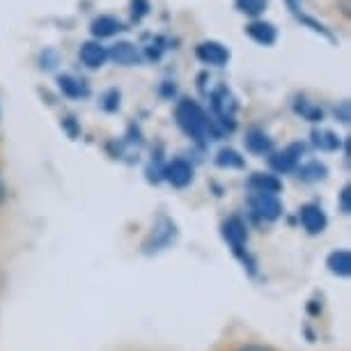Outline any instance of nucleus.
Here are the masks:
<instances>
[{
	"mask_svg": "<svg viewBox=\"0 0 351 351\" xmlns=\"http://www.w3.org/2000/svg\"><path fill=\"white\" fill-rule=\"evenodd\" d=\"M337 207H340V211L344 216L351 214V186L347 184V186H342L340 191V200H337Z\"/></svg>",
	"mask_w": 351,
	"mask_h": 351,
	"instance_id": "obj_22",
	"label": "nucleus"
},
{
	"mask_svg": "<svg viewBox=\"0 0 351 351\" xmlns=\"http://www.w3.org/2000/svg\"><path fill=\"white\" fill-rule=\"evenodd\" d=\"M106 60H108V51H106V46H101L99 42H85L81 46V62L88 69L104 67Z\"/></svg>",
	"mask_w": 351,
	"mask_h": 351,
	"instance_id": "obj_10",
	"label": "nucleus"
},
{
	"mask_svg": "<svg viewBox=\"0 0 351 351\" xmlns=\"http://www.w3.org/2000/svg\"><path fill=\"white\" fill-rule=\"evenodd\" d=\"M246 147H248L250 154L264 156L274 149V143H271V138L264 134L262 129H250L246 134Z\"/></svg>",
	"mask_w": 351,
	"mask_h": 351,
	"instance_id": "obj_13",
	"label": "nucleus"
},
{
	"mask_svg": "<svg viewBox=\"0 0 351 351\" xmlns=\"http://www.w3.org/2000/svg\"><path fill=\"white\" fill-rule=\"evenodd\" d=\"M163 180L175 189H186L193 182V165L184 158H175L163 168Z\"/></svg>",
	"mask_w": 351,
	"mask_h": 351,
	"instance_id": "obj_5",
	"label": "nucleus"
},
{
	"mask_svg": "<svg viewBox=\"0 0 351 351\" xmlns=\"http://www.w3.org/2000/svg\"><path fill=\"white\" fill-rule=\"evenodd\" d=\"M221 234L223 239L228 241V246L232 248V253H234L243 264H248V269L253 271V262H248V253H246V243H248V228L246 223H243L241 216H230L225 218L223 225H221Z\"/></svg>",
	"mask_w": 351,
	"mask_h": 351,
	"instance_id": "obj_2",
	"label": "nucleus"
},
{
	"mask_svg": "<svg viewBox=\"0 0 351 351\" xmlns=\"http://www.w3.org/2000/svg\"><path fill=\"white\" fill-rule=\"evenodd\" d=\"M195 53L204 64H211V67H223L230 60V51L218 42H202Z\"/></svg>",
	"mask_w": 351,
	"mask_h": 351,
	"instance_id": "obj_8",
	"label": "nucleus"
},
{
	"mask_svg": "<svg viewBox=\"0 0 351 351\" xmlns=\"http://www.w3.org/2000/svg\"><path fill=\"white\" fill-rule=\"evenodd\" d=\"M175 117H177V124L197 143L207 141V136L211 134V122L207 120V112H204L200 108V104H195L193 99H182L175 108Z\"/></svg>",
	"mask_w": 351,
	"mask_h": 351,
	"instance_id": "obj_1",
	"label": "nucleus"
},
{
	"mask_svg": "<svg viewBox=\"0 0 351 351\" xmlns=\"http://www.w3.org/2000/svg\"><path fill=\"white\" fill-rule=\"evenodd\" d=\"M306 313L313 317V319L322 317V313H324V301L322 299H310L308 306H306Z\"/></svg>",
	"mask_w": 351,
	"mask_h": 351,
	"instance_id": "obj_23",
	"label": "nucleus"
},
{
	"mask_svg": "<svg viewBox=\"0 0 351 351\" xmlns=\"http://www.w3.org/2000/svg\"><path fill=\"white\" fill-rule=\"evenodd\" d=\"M216 163L221 168H243V158L234 149H221L216 156Z\"/></svg>",
	"mask_w": 351,
	"mask_h": 351,
	"instance_id": "obj_21",
	"label": "nucleus"
},
{
	"mask_svg": "<svg viewBox=\"0 0 351 351\" xmlns=\"http://www.w3.org/2000/svg\"><path fill=\"white\" fill-rule=\"evenodd\" d=\"M299 221L303 225V230L308 232V234H322L324 230H326V225H328V218L326 214H324V209L319 207V204H315V202H308V204H303L301 211H299Z\"/></svg>",
	"mask_w": 351,
	"mask_h": 351,
	"instance_id": "obj_6",
	"label": "nucleus"
},
{
	"mask_svg": "<svg viewBox=\"0 0 351 351\" xmlns=\"http://www.w3.org/2000/svg\"><path fill=\"white\" fill-rule=\"evenodd\" d=\"M267 5H269V0H237V10H239L241 14L253 16V19L262 16Z\"/></svg>",
	"mask_w": 351,
	"mask_h": 351,
	"instance_id": "obj_20",
	"label": "nucleus"
},
{
	"mask_svg": "<svg viewBox=\"0 0 351 351\" xmlns=\"http://www.w3.org/2000/svg\"><path fill=\"white\" fill-rule=\"evenodd\" d=\"M248 189L262 191V193H280L282 182L278 180L276 175H269V172H255V175L248 180Z\"/></svg>",
	"mask_w": 351,
	"mask_h": 351,
	"instance_id": "obj_12",
	"label": "nucleus"
},
{
	"mask_svg": "<svg viewBox=\"0 0 351 351\" xmlns=\"http://www.w3.org/2000/svg\"><path fill=\"white\" fill-rule=\"evenodd\" d=\"M301 154H303V145H289L287 149L271 154L269 165H271V170L280 172V175H285V172H294L296 168H299Z\"/></svg>",
	"mask_w": 351,
	"mask_h": 351,
	"instance_id": "obj_7",
	"label": "nucleus"
},
{
	"mask_svg": "<svg viewBox=\"0 0 351 351\" xmlns=\"http://www.w3.org/2000/svg\"><path fill=\"white\" fill-rule=\"evenodd\" d=\"M5 200H8V186H5L3 177H0V204H3Z\"/></svg>",
	"mask_w": 351,
	"mask_h": 351,
	"instance_id": "obj_25",
	"label": "nucleus"
},
{
	"mask_svg": "<svg viewBox=\"0 0 351 351\" xmlns=\"http://www.w3.org/2000/svg\"><path fill=\"white\" fill-rule=\"evenodd\" d=\"M313 143H315V147H319L324 152L340 149V138H337L335 134H330V131H315Z\"/></svg>",
	"mask_w": 351,
	"mask_h": 351,
	"instance_id": "obj_19",
	"label": "nucleus"
},
{
	"mask_svg": "<svg viewBox=\"0 0 351 351\" xmlns=\"http://www.w3.org/2000/svg\"><path fill=\"white\" fill-rule=\"evenodd\" d=\"M237 351H276L274 347H267V344H243L241 349Z\"/></svg>",
	"mask_w": 351,
	"mask_h": 351,
	"instance_id": "obj_24",
	"label": "nucleus"
},
{
	"mask_svg": "<svg viewBox=\"0 0 351 351\" xmlns=\"http://www.w3.org/2000/svg\"><path fill=\"white\" fill-rule=\"evenodd\" d=\"M108 58H112V60H115L117 64H124V67H129V64L138 62V49H136L134 44H129V42H117L108 51Z\"/></svg>",
	"mask_w": 351,
	"mask_h": 351,
	"instance_id": "obj_14",
	"label": "nucleus"
},
{
	"mask_svg": "<svg viewBox=\"0 0 351 351\" xmlns=\"http://www.w3.org/2000/svg\"><path fill=\"white\" fill-rule=\"evenodd\" d=\"M214 110L218 112V117H221L223 122H232L234 120V110H237V104L234 99H232L228 92H218V95L214 97Z\"/></svg>",
	"mask_w": 351,
	"mask_h": 351,
	"instance_id": "obj_16",
	"label": "nucleus"
},
{
	"mask_svg": "<svg viewBox=\"0 0 351 351\" xmlns=\"http://www.w3.org/2000/svg\"><path fill=\"white\" fill-rule=\"evenodd\" d=\"M175 237H177L175 223H172L170 218L161 216V218L156 221L154 228H152V234L147 237V241L143 243L145 253H158V250L168 248L170 243L175 241Z\"/></svg>",
	"mask_w": 351,
	"mask_h": 351,
	"instance_id": "obj_4",
	"label": "nucleus"
},
{
	"mask_svg": "<svg viewBox=\"0 0 351 351\" xmlns=\"http://www.w3.org/2000/svg\"><path fill=\"white\" fill-rule=\"evenodd\" d=\"M326 165L319 163V161H313V163H308V165H303V168H299V180L301 182H308V184H313V182H319L326 177Z\"/></svg>",
	"mask_w": 351,
	"mask_h": 351,
	"instance_id": "obj_18",
	"label": "nucleus"
},
{
	"mask_svg": "<svg viewBox=\"0 0 351 351\" xmlns=\"http://www.w3.org/2000/svg\"><path fill=\"white\" fill-rule=\"evenodd\" d=\"M248 207L260 223H274L282 216V202L278 193H262V191H250Z\"/></svg>",
	"mask_w": 351,
	"mask_h": 351,
	"instance_id": "obj_3",
	"label": "nucleus"
},
{
	"mask_svg": "<svg viewBox=\"0 0 351 351\" xmlns=\"http://www.w3.org/2000/svg\"><path fill=\"white\" fill-rule=\"evenodd\" d=\"M326 267L337 278H349L351 276V253L344 248H337L326 257Z\"/></svg>",
	"mask_w": 351,
	"mask_h": 351,
	"instance_id": "obj_11",
	"label": "nucleus"
},
{
	"mask_svg": "<svg viewBox=\"0 0 351 351\" xmlns=\"http://www.w3.org/2000/svg\"><path fill=\"white\" fill-rule=\"evenodd\" d=\"M246 32H248V37L253 39V42L262 44V46L276 44V39H278L276 25H274V23H269V21H260V19H255L253 23H248V25H246Z\"/></svg>",
	"mask_w": 351,
	"mask_h": 351,
	"instance_id": "obj_9",
	"label": "nucleus"
},
{
	"mask_svg": "<svg viewBox=\"0 0 351 351\" xmlns=\"http://www.w3.org/2000/svg\"><path fill=\"white\" fill-rule=\"evenodd\" d=\"M90 30H92V35L95 37H112L115 32H120L122 30V23L117 21L115 16H97L95 21H92V25H90Z\"/></svg>",
	"mask_w": 351,
	"mask_h": 351,
	"instance_id": "obj_15",
	"label": "nucleus"
},
{
	"mask_svg": "<svg viewBox=\"0 0 351 351\" xmlns=\"http://www.w3.org/2000/svg\"><path fill=\"white\" fill-rule=\"evenodd\" d=\"M58 83H60V90L64 92L67 97H74V99H81V97H88V85L85 81H78L74 76H60L58 78Z\"/></svg>",
	"mask_w": 351,
	"mask_h": 351,
	"instance_id": "obj_17",
	"label": "nucleus"
}]
</instances>
